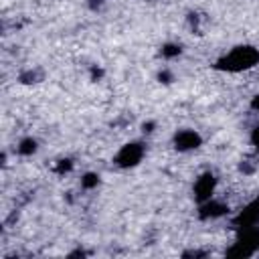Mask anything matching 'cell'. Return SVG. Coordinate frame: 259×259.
Returning <instances> with one entry per match:
<instances>
[{"mask_svg": "<svg viewBox=\"0 0 259 259\" xmlns=\"http://www.w3.org/2000/svg\"><path fill=\"white\" fill-rule=\"evenodd\" d=\"M227 210H229V208H227L223 202L212 200V198L200 202V217H202V219H217V217H223Z\"/></svg>", "mask_w": 259, "mask_h": 259, "instance_id": "6", "label": "cell"}, {"mask_svg": "<svg viewBox=\"0 0 259 259\" xmlns=\"http://www.w3.org/2000/svg\"><path fill=\"white\" fill-rule=\"evenodd\" d=\"M34 152H36V140H32V138L20 140V144H18V154L30 156V154H34Z\"/></svg>", "mask_w": 259, "mask_h": 259, "instance_id": "7", "label": "cell"}, {"mask_svg": "<svg viewBox=\"0 0 259 259\" xmlns=\"http://www.w3.org/2000/svg\"><path fill=\"white\" fill-rule=\"evenodd\" d=\"M251 142H253V146L259 150V123L253 127V132H251Z\"/></svg>", "mask_w": 259, "mask_h": 259, "instance_id": "11", "label": "cell"}, {"mask_svg": "<svg viewBox=\"0 0 259 259\" xmlns=\"http://www.w3.org/2000/svg\"><path fill=\"white\" fill-rule=\"evenodd\" d=\"M214 186H217V178L212 172H204L196 178L194 182V198L198 202H204L208 198H212V192H214Z\"/></svg>", "mask_w": 259, "mask_h": 259, "instance_id": "3", "label": "cell"}, {"mask_svg": "<svg viewBox=\"0 0 259 259\" xmlns=\"http://www.w3.org/2000/svg\"><path fill=\"white\" fill-rule=\"evenodd\" d=\"M259 225V196L253 198L237 217H235V227L239 229H249Z\"/></svg>", "mask_w": 259, "mask_h": 259, "instance_id": "4", "label": "cell"}, {"mask_svg": "<svg viewBox=\"0 0 259 259\" xmlns=\"http://www.w3.org/2000/svg\"><path fill=\"white\" fill-rule=\"evenodd\" d=\"M97 184H99V176L93 174V172H87V174L81 178V186H83V188H95Z\"/></svg>", "mask_w": 259, "mask_h": 259, "instance_id": "8", "label": "cell"}, {"mask_svg": "<svg viewBox=\"0 0 259 259\" xmlns=\"http://www.w3.org/2000/svg\"><path fill=\"white\" fill-rule=\"evenodd\" d=\"M144 156V146L140 142H132V144H125L117 156H115V164L121 166V168H132L136 166Z\"/></svg>", "mask_w": 259, "mask_h": 259, "instance_id": "2", "label": "cell"}, {"mask_svg": "<svg viewBox=\"0 0 259 259\" xmlns=\"http://www.w3.org/2000/svg\"><path fill=\"white\" fill-rule=\"evenodd\" d=\"M251 107H253L255 111H259V95H255V97H253V101H251Z\"/></svg>", "mask_w": 259, "mask_h": 259, "instance_id": "13", "label": "cell"}, {"mask_svg": "<svg viewBox=\"0 0 259 259\" xmlns=\"http://www.w3.org/2000/svg\"><path fill=\"white\" fill-rule=\"evenodd\" d=\"M34 79H36V73H32V71L20 75V81H24V83H34Z\"/></svg>", "mask_w": 259, "mask_h": 259, "instance_id": "12", "label": "cell"}, {"mask_svg": "<svg viewBox=\"0 0 259 259\" xmlns=\"http://www.w3.org/2000/svg\"><path fill=\"white\" fill-rule=\"evenodd\" d=\"M200 136L194 132V130H182V132H178L176 136H174V146H176V150H180V152H188V150H194V148H198L200 146Z\"/></svg>", "mask_w": 259, "mask_h": 259, "instance_id": "5", "label": "cell"}, {"mask_svg": "<svg viewBox=\"0 0 259 259\" xmlns=\"http://www.w3.org/2000/svg\"><path fill=\"white\" fill-rule=\"evenodd\" d=\"M160 81L168 83V81H170V73H166V71H164V73H160Z\"/></svg>", "mask_w": 259, "mask_h": 259, "instance_id": "14", "label": "cell"}, {"mask_svg": "<svg viewBox=\"0 0 259 259\" xmlns=\"http://www.w3.org/2000/svg\"><path fill=\"white\" fill-rule=\"evenodd\" d=\"M259 63V51L255 47H235L229 55L221 57L217 61V69L221 71H229V73H239V71H247L253 69Z\"/></svg>", "mask_w": 259, "mask_h": 259, "instance_id": "1", "label": "cell"}, {"mask_svg": "<svg viewBox=\"0 0 259 259\" xmlns=\"http://www.w3.org/2000/svg\"><path fill=\"white\" fill-rule=\"evenodd\" d=\"M73 168V164H71V160H59V164L55 166V172H59V174H63V172H69Z\"/></svg>", "mask_w": 259, "mask_h": 259, "instance_id": "10", "label": "cell"}, {"mask_svg": "<svg viewBox=\"0 0 259 259\" xmlns=\"http://www.w3.org/2000/svg\"><path fill=\"white\" fill-rule=\"evenodd\" d=\"M162 55L164 57H178L180 55V47L178 45H172V42H168V45H164V49H162Z\"/></svg>", "mask_w": 259, "mask_h": 259, "instance_id": "9", "label": "cell"}]
</instances>
